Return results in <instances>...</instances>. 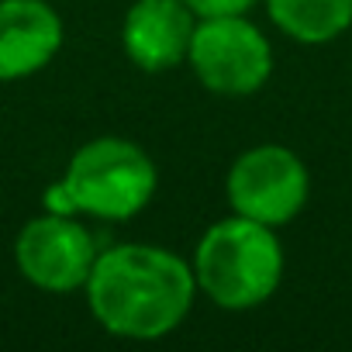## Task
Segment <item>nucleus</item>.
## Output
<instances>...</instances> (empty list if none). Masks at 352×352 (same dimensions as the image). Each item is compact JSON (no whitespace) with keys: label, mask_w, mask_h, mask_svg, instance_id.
<instances>
[{"label":"nucleus","mask_w":352,"mask_h":352,"mask_svg":"<svg viewBox=\"0 0 352 352\" xmlns=\"http://www.w3.org/2000/svg\"><path fill=\"white\" fill-rule=\"evenodd\" d=\"M97 256H100L97 239L76 214L45 211L25 221L14 239L18 273L45 294L83 290Z\"/></svg>","instance_id":"423d86ee"},{"label":"nucleus","mask_w":352,"mask_h":352,"mask_svg":"<svg viewBox=\"0 0 352 352\" xmlns=\"http://www.w3.org/2000/svg\"><path fill=\"white\" fill-rule=\"evenodd\" d=\"M283 245L276 228L242 214L214 221L194 249V280L214 307L252 311L266 304L283 280Z\"/></svg>","instance_id":"7ed1b4c3"},{"label":"nucleus","mask_w":352,"mask_h":352,"mask_svg":"<svg viewBox=\"0 0 352 352\" xmlns=\"http://www.w3.org/2000/svg\"><path fill=\"white\" fill-rule=\"evenodd\" d=\"M270 21L300 45L335 42L352 25V0H263Z\"/></svg>","instance_id":"1a4fd4ad"},{"label":"nucleus","mask_w":352,"mask_h":352,"mask_svg":"<svg viewBox=\"0 0 352 352\" xmlns=\"http://www.w3.org/2000/svg\"><path fill=\"white\" fill-rule=\"evenodd\" d=\"M63 49V18L45 0H0V83L42 73Z\"/></svg>","instance_id":"6e6552de"},{"label":"nucleus","mask_w":352,"mask_h":352,"mask_svg":"<svg viewBox=\"0 0 352 352\" xmlns=\"http://www.w3.org/2000/svg\"><path fill=\"white\" fill-rule=\"evenodd\" d=\"M187 63L204 90L218 97H249L273 76V45L245 14L197 18Z\"/></svg>","instance_id":"20e7f679"},{"label":"nucleus","mask_w":352,"mask_h":352,"mask_svg":"<svg viewBox=\"0 0 352 352\" xmlns=\"http://www.w3.org/2000/svg\"><path fill=\"white\" fill-rule=\"evenodd\" d=\"M83 294L104 331L152 342L184 324L197 297V280L184 256L148 242H124L100 249Z\"/></svg>","instance_id":"f257e3e1"},{"label":"nucleus","mask_w":352,"mask_h":352,"mask_svg":"<svg viewBox=\"0 0 352 352\" xmlns=\"http://www.w3.org/2000/svg\"><path fill=\"white\" fill-rule=\"evenodd\" d=\"M225 197L232 214L283 228L304 211L311 197V173L287 145H252L232 162L225 176Z\"/></svg>","instance_id":"39448f33"},{"label":"nucleus","mask_w":352,"mask_h":352,"mask_svg":"<svg viewBox=\"0 0 352 352\" xmlns=\"http://www.w3.org/2000/svg\"><path fill=\"white\" fill-rule=\"evenodd\" d=\"M159 173L138 142L100 135L83 142L63 180L49 184L42 204L56 214H87L97 221H131L155 197Z\"/></svg>","instance_id":"f03ea898"},{"label":"nucleus","mask_w":352,"mask_h":352,"mask_svg":"<svg viewBox=\"0 0 352 352\" xmlns=\"http://www.w3.org/2000/svg\"><path fill=\"white\" fill-rule=\"evenodd\" d=\"M197 18H221V14H249L263 0H184Z\"/></svg>","instance_id":"9d476101"},{"label":"nucleus","mask_w":352,"mask_h":352,"mask_svg":"<svg viewBox=\"0 0 352 352\" xmlns=\"http://www.w3.org/2000/svg\"><path fill=\"white\" fill-rule=\"evenodd\" d=\"M197 14L184 0H135L121 25L124 56L145 73H166L187 63Z\"/></svg>","instance_id":"0eeeda50"}]
</instances>
